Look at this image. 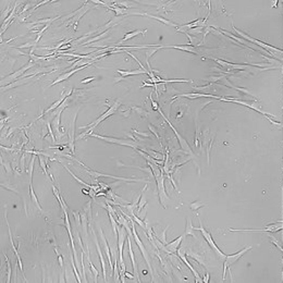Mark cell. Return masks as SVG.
I'll use <instances>...</instances> for the list:
<instances>
[{
	"mask_svg": "<svg viewBox=\"0 0 283 283\" xmlns=\"http://www.w3.org/2000/svg\"><path fill=\"white\" fill-rule=\"evenodd\" d=\"M72 92H73V89H72V88H70V91H69V92H68L67 94L62 93V94H61V96H60V98H59V99L57 100V101H54V104L51 105V106H50V107L48 109H47V110H45V111H44V112H43L42 114H40V116H39V117H38L37 119H36V120H38L39 118H42L43 116H44V114L51 112V111H52V110H54V109H58L59 107H61V105H62L63 102H64V100L70 97V95L72 94ZM36 120H35V121H36Z\"/></svg>",
	"mask_w": 283,
	"mask_h": 283,
	"instance_id": "obj_4",
	"label": "cell"
},
{
	"mask_svg": "<svg viewBox=\"0 0 283 283\" xmlns=\"http://www.w3.org/2000/svg\"><path fill=\"white\" fill-rule=\"evenodd\" d=\"M151 101H153V106H154V109H158V105H157V102H156V101H154V100H153V98H151Z\"/></svg>",
	"mask_w": 283,
	"mask_h": 283,
	"instance_id": "obj_34",
	"label": "cell"
},
{
	"mask_svg": "<svg viewBox=\"0 0 283 283\" xmlns=\"http://www.w3.org/2000/svg\"><path fill=\"white\" fill-rule=\"evenodd\" d=\"M116 72L120 73L121 77L120 79H116L117 82H119L120 79H124L125 76H131V75H136V74H142V73H146V74L149 75V72L147 70H143V69H139V70H134V71H122V70H117Z\"/></svg>",
	"mask_w": 283,
	"mask_h": 283,
	"instance_id": "obj_10",
	"label": "cell"
},
{
	"mask_svg": "<svg viewBox=\"0 0 283 283\" xmlns=\"http://www.w3.org/2000/svg\"><path fill=\"white\" fill-rule=\"evenodd\" d=\"M131 110H132V108H130L128 111H121V113L124 116V117H129L130 116V112H131Z\"/></svg>",
	"mask_w": 283,
	"mask_h": 283,
	"instance_id": "obj_30",
	"label": "cell"
},
{
	"mask_svg": "<svg viewBox=\"0 0 283 283\" xmlns=\"http://www.w3.org/2000/svg\"><path fill=\"white\" fill-rule=\"evenodd\" d=\"M35 63H36V62L34 61L33 59H31V60L29 61V63H27L26 66H24V67L22 68V69H20L19 71H17L15 73H12V74L8 75L7 77H4V79H6L7 82H10V81H11L12 79H19V75L23 74V73H24V72H26V71L29 70V69H31L32 67H34V66H35Z\"/></svg>",
	"mask_w": 283,
	"mask_h": 283,
	"instance_id": "obj_7",
	"label": "cell"
},
{
	"mask_svg": "<svg viewBox=\"0 0 283 283\" xmlns=\"http://www.w3.org/2000/svg\"><path fill=\"white\" fill-rule=\"evenodd\" d=\"M132 109H134V110H136L139 114H141L142 117H144V114H147V112H146L145 110L144 109H142V108H138V107H132Z\"/></svg>",
	"mask_w": 283,
	"mask_h": 283,
	"instance_id": "obj_26",
	"label": "cell"
},
{
	"mask_svg": "<svg viewBox=\"0 0 283 283\" xmlns=\"http://www.w3.org/2000/svg\"><path fill=\"white\" fill-rule=\"evenodd\" d=\"M46 125H47V129H48V132H49L50 136H51V138H52V142H54V144H56L57 142H56V137H54V132H52V129H51V125H50V122H46Z\"/></svg>",
	"mask_w": 283,
	"mask_h": 283,
	"instance_id": "obj_24",
	"label": "cell"
},
{
	"mask_svg": "<svg viewBox=\"0 0 283 283\" xmlns=\"http://www.w3.org/2000/svg\"><path fill=\"white\" fill-rule=\"evenodd\" d=\"M122 227V225H121ZM118 228V247H119V262L120 265L124 263L123 262V245L125 242V228Z\"/></svg>",
	"mask_w": 283,
	"mask_h": 283,
	"instance_id": "obj_5",
	"label": "cell"
},
{
	"mask_svg": "<svg viewBox=\"0 0 283 283\" xmlns=\"http://www.w3.org/2000/svg\"><path fill=\"white\" fill-rule=\"evenodd\" d=\"M82 192H83L85 195H91V194H89V192L86 191V190H83V188H82Z\"/></svg>",
	"mask_w": 283,
	"mask_h": 283,
	"instance_id": "obj_36",
	"label": "cell"
},
{
	"mask_svg": "<svg viewBox=\"0 0 283 283\" xmlns=\"http://www.w3.org/2000/svg\"><path fill=\"white\" fill-rule=\"evenodd\" d=\"M108 31H109V29H107L105 32H102V33L100 34V35H97V36H95V37H93V38H91V39H88L87 42H85V43H83L82 44V46H86L87 44H91V43H94V42H96V40H99L100 38L102 37V36H105L106 34L108 33Z\"/></svg>",
	"mask_w": 283,
	"mask_h": 283,
	"instance_id": "obj_16",
	"label": "cell"
},
{
	"mask_svg": "<svg viewBox=\"0 0 283 283\" xmlns=\"http://www.w3.org/2000/svg\"><path fill=\"white\" fill-rule=\"evenodd\" d=\"M149 130H150V131H151V132H153V133L155 134V135H156V136H157V137H158V134L156 133V131H155V129H154V128H153V126H151V125H149ZM158 138H159V137H158Z\"/></svg>",
	"mask_w": 283,
	"mask_h": 283,
	"instance_id": "obj_33",
	"label": "cell"
},
{
	"mask_svg": "<svg viewBox=\"0 0 283 283\" xmlns=\"http://www.w3.org/2000/svg\"><path fill=\"white\" fill-rule=\"evenodd\" d=\"M133 235H128V245H129V254H130V258H131V261H132V265H133V270H134V275H136V279L137 281H139V277L137 275V266H136V261H135V257H134V253L133 250H132V244H131V237Z\"/></svg>",
	"mask_w": 283,
	"mask_h": 283,
	"instance_id": "obj_9",
	"label": "cell"
},
{
	"mask_svg": "<svg viewBox=\"0 0 283 283\" xmlns=\"http://www.w3.org/2000/svg\"><path fill=\"white\" fill-rule=\"evenodd\" d=\"M29 3H26V4H25V6H24V8L22 9L21 11H20V13H19V14H22V13H24L25 11H26V9L29 8Z\"/></svg>",
	"mask_w": 283,
	"mask_h": 283,
	"instance_id": "obj_31",
	"label": "cell"
},
{
	"mask_svg": "<svg viewBox=\"0 0 283 283\" xmlns=\"http://www.w3.org/2000/svg\"><path fill=\"white\" fill-rule=\"evenodd\" d=\"M143 86H149V87H151V86H153V84H148V83H145V82H144L141 87H143Z\"/></svg>",
	"mask_w": 283,
	"mask_h": 283,
	"instance_id": "obj_35",
	"label": "cell"
},
{
	"mask_svg": "<svg viewBox=\"0 0 283 283\" xmlns=\"http://www.w3.org/2000/svg\"><path fill=\"white\" fill-rule=\"evenodd\" d=\"M54 250H56V253H57V256H58L59 265H60V267H63V258H62V256L59 254V252L57 250V248H54Z\"/></svg>",
	"mask_w": 283,
	"mask_h": 283,
	"instance_id": "obj_27",
	"label": "cell"
},
{
	"mask_svg": "<svg viewBox=\"0 0 283 283\" xmlns=\"http://www.w3.org/2000/svg\"><path fill=\"white\" fill-rule=\"evenodd\" d=\"M91 64H93V63L91 62V63H88V64H83L82 67H79V68H76V69H74V70H71V71H69V72H66V73H63V74L59 75L58 77L56 79V81H54L52 83L50 84L49 87L50 86H52V85H54V84H58V83H60V82H62V81H67V79H70V76H72V75L75 74L76 72H79V70H83V69H85V68L88 67V66H91Z\"/></svg>",
	"mask_w": 283,
	"mask_h": 283,
	"instance_id": "obj_6",
	"label": "cell"
},
{
	"mask_svg": "<svg viewBox=\"0 0 283 283\" xmlns=\"http://www.w3.org/2000/svg\"><path fill=\"white\" fill-rule=\"evenodd\" d=\"M93 233H94V230H93ZM94 237H95L96 247H97V252H98V255H99L100 262H101V268H102V275H104V281H106V280H107V272H106V265H105L104 256H102V253H101V250H100L99 243H98V240H97V237H96L95 233H94Z\"/></svg>",
	"mask_w": 283,
	"mask_h": 283,
	"instance_id": "obj_11",
	"label": "cell"
},
{
	"mask_svg": "<svg viewBox=\"0 0 283 283\" xmlns=\"http://www.w3.org/2000/svg\"><path fill=\"white\" fill-rule=\"evenodd\" d=\"M89 136H93V137H97L100 138L105 142H108V143H113V144H120L122 146H129V147H132V148H136V146L133 144L132 141H125V139H121V138H116V137H107V136H102V135H97V134H88Z\"/></svg>",
	"mask_w": 283,
	"mask_h": 283,
	"instance_id": "obj_3",
	"label": "cell"
},
{
	"mask_svg": "<svg viewBox=\"0 0 283 283\" xmlns=\"http://www.w3.org/2000/svg\"><path fill=\"white\" fill-rule=\"evenodd\" d=\"M38 159H39V165H40V168H42V170L44 171V173H45V175L46 176H48V171H47V168H48V165L46 163V161H45V159L43 158L42 156H38Z\"/></svg>",
	"mask_w": 283,
	"mask_h": 283,
	"instance_id": "obj_18",
	"label": "cell"
},
{
	"mask_svg": "<svg viewBox=\"0 0 283 283\" xmlns=\"http://www.w3.org/2000/svg\"><path fill=\"white\" fill-rule=\"evenodd\" d=\"M132 132H133L134 134H138V135H141V136H144V137H149L150 135L147 133H141V132H138V131H136L135 129H132Z\"/></svg>",
	"mask_w": 283,
	"mask_h": 283,
	"instance_id": "obj_28",
	"label": "cell"
},
{
	"mask_svg": "<svg viewBox=\"0 0 283 283\" xmlns=\"http://www.w3.org/2000/svg\"><path fill=\"white\" fill-rule=\"evenodd\" d=\"M124 275H125V277H128L129 279H134V277H135V275H131V273H129L128 271H125V272H124Z\"/></svg>",
	"mask_w": 283,
	"mask_h": 283,
	"instance_id": "obj_32",
	"label": "cell"
},
{
	"mask_svg": "<svg viewBox=\"0 0 283 283\" xmlns=\"http://www.w3.org/2000/svg\"><path fill=\"white\" fill-rule=\"evenodd\" d=\"M87 259H88V265H89V268H91V270L93 271V273H94V275H95V282H97V279H98V275H99V272H98V270L95 268V266L93 265V262L91 261L89 256H87Z\"/></svg>",
	"mask_w": 283,
	"mask_h": 283,
	"instance_id": "obj_19",
	"label": "cell"
},
{
	"mask_svg": "<svg viewBox=\"0 0 283 283\" xmlns=\"http://www.w3.org/2000/svg\"><path fill=\"white\" fill-rule=\"evenodd\" d=\"M144 33H145V32H143V31H133V32H130V33L125 34L124 37L122 38V39H121L120 42L118 43L116 46H120L122 43L126 42V40H129V39H131V38L135 37V36H137V35H141V34H143V35H144Z\"/></svg>",
	"mask_w": 283,
	"mask_h": 283,
	"instance_id": "obj_12",
	"label": "cell"
},
{
	"mask_svg": "<svg viewBox=\"0 0 283 283\" xmlns=\"http://www.w3.org/2000/svg\"><path fill=\"white\" fill-rule=\"evenodd\" d=\"M68 107V105H64V104H62V108L60 109L59 110V112H58V116H57V118L54 119V126H56V129H57V133H60L59 132V126H60V118H61V113H62V110L64 108H67Z\"/></svg>",
	"mask_w": 283,
	"mask_h": 283,
	"instance_id": "obj_15",
	"label": "cell"
},
{
	"mask_svg": "<svg viewBox=\"0 0 283 283\" xmlns=\"http://www.w3.org/2000/svg\"><path fill=\"white\" fill-rule=\"evenodd\" d=\"M77 112L76 111L74 116V119H73V123H72V128H71L70 132H69V147H70V153L71 154H74L75 151V147H74V131H75V120H76V116H77Z\"/></svg>",
	"mask_w": 283,
	"mask_h": 283,
	"instance_id": "obj_8",
	"label": "cell"
},
{
	"mask_svg": "<svg viewBox=\"0 0 283 283\" xmlns=\"http://www.w3.org/2000/svg\"><path fill=\"white\" fill-rule=\"evenodd\" d=\"M29 194H31V197H32L33 201L35 203V205H36V207H37V208L39 209V211H43L42 207H40V204H39V201H38V199H37V196L35 195V192H34V190H33V184H32V180L29 181Z\"/></svg>",
	"mask_w": 283,
	"mask_h": 283,
	"instance_id": "obj_14",
	"label": "cell"
},
{
	"mask_svg": "<svg viewBox=\"0 0 283 283\" xmlns=\"http://www.w3.org/2000/svg\"><path fill=\"white\" fill-rule=\"evenodd\" d=\"M145 205H146V200H144V199H141V200H139V203H138V209H137V213H138V215L141 213L142 209H143V207H144Z\"/></svg>",
	"mask_w": 283,
	"mask_h": 283,
	"instance_id": "obj_25",
	"label": "cell"
},
{
	"mask_svg": "<svg viewBox=\"0 0 283 283\" xmlns=\"http://www.w3.org/2000/svg\"><path fill=\"white\" fill-rule=\"evenodd\" d=\"M62 166H63V168H64V169H66V170H67L68 172H69V173H70V174L72 175V176H73V178H74V179L76 180V181H77V182H79V183H81V184H82V185H84V186H86V188H92V186H91V185H88L87 183H85V182H83V181H82V180H79V178L76 176V175L73 174V173H72V171H71L70 169L68 168V167H66V166H64V165H62Z\"/></svg>",
	"mask_w": 283,
	"mask_h": 283,
	"instance_id": "obj_17",
	"label": "cell"
},
{
	"mask_svg": "<svg viewBox=\"0 0 283 283\" xmlns=\"http://www.w3.org/2000/svg\"><path fill=\"white\" fill-rule=\"evenodd\" d=\"M96 79L95 76H92V77H87V79H82L81 82H82V83H83V84H86V83H89V82H92V81H94V79Z\"/></svg>",
	"mask_w": 283,
	"mask_h": 283,
	"instance_id": "obj_29",
	"label": "cell"
},
{
	"mask_svg": "<svg viewBox=\"0 0 283 283\" xmlns=\"http://www.w3.org/2000/svg\"><path fill=\"white\" fill-rule=\"evenodd\" d=\"M4 258H6L7 266H8V279H7V282H11V265H10V261H9L7 255H4Z\"/></svg>",
	"mask_w": 283,
	"mask_h": 283,
	"instance_id": "obj_22",
	"label": "cell"
},
{
	"mask_svg": "<svg viewBox=\"0 0 283 283\" xmlns=\"http://www.w3.org/2000/svg\"><path fill=\"white\" fill-rule=\"evenodd\" d=\"M50 26V23H48V24H45V26L43 27V29H40V31H38V33H37V38H36V43L37 42H39V39L42 38V35L44 34V32L46 31L48 27Z\"/></svg>",
	"mask_w": 283,
	"mask_h": 283,
	"instance_id": "obj_21",
	"label": "cell"
},
{
	"mask_svg": "<svg viewBox=\"0 0 283 283\" xmlns=\"http://www.w3.org/2000/svg\"><path fill=\"white\" fill-rule=\"evenodd\" d=\"M130 213L132 215V217H133V219H134V220L136 221V222H137L138 224H139V227L144 229V228H145V224H144V220H141V219H138L137 217H136V216H135V215H134V211H131V212H130Z\"/></svg>",
	"mask_w": 283,
	"mask_h": 283,
	"instance_id": "obj_23",
	"label": "cell"
},
{
	"mask_svg": "<svg viewBox=\"0 0 283 283\" xmlns=\"http://www.w3.org/2000/svg\"><path fill=\"white\" fill-rule=\"evenodd\" d=\"M100 234H101L102 241H104L105 250H106V255H107V258H108V261H109V266L112 268V267H113V263H112V260H111V254H110V250H109L108 242H107V240H106V237H105L104 233H102V230H101V228H100Z\"/></svg>",
	"mask_w": 283,
	"mask_h": 283,
	"instance_id": "obj_13",
	"label": "cell"
},
{
	"mask_svg": "<svg viewBox=\"0 0 283 283\" xmlns=\"http://www.w3.org/2000/svg\"><path fill=\"white\" fill-rule=\"evenodd\" d=\"M120 106H121V102H120V101H118V100H117V101L114 102V105H113V106H111V107H109L108 110H107V111H106V112H105V113H102V114H101V116H100V117L98 118L97 120L94 121L93 123H91V124L86 125V126H81V128H79V130H82V129H86V128H89V129H88L87 131L85 132V133H83V134H81V135H79V137H77V138H79V139H81V138H83L84 136H85V135H88V134H89V133H92V131H93V130H94V129H95V128H96V126H97V125L100 124V123H101V122H102V121H104L105 119H107V118H108V117H110V116H112L113 113L116 112V110H117V109L119 108Z\"/></svg>",
	"mask_w": 283,
	"mask_h": 283,
	"instance_id": "obj_1",
	"label": "cell"
},
{
	"mask_svg": "<svg viewBox=\"0 0 283 283\" xmlns=\"http://www.w3.org/2000/svg\"><path fill=\"white\" fill-rule=\"evenodd\" d=\"M129 220H130V222H131L132 233H133V237H134V240H135V243L137 244L138 248H139V250H141L142 255L144 256V259L146 260L147 265H148V267H149L150 271H151V266H150V262H149V257H148V253H147V250H145V247H144V244H143L142 240L139 238V237H138L137 232H136V228H135V223H134V220H132V218H130Z\"/></svg>",
	"mask_w": 283,
	"mask_h": 283,
	"instance_id": "obj_2",
	"label": "cell"
},
{
	"mask_svg": "<svg viewBox=\"0 0 283 283\" xmlns=\"http://www.w3.org/2000/svg\"><path fill=\"white\" fill-rule=\"evenodd\" d=\"M71 261H72V267H73V271H74V275H75V279H76V282H82V281H81V278H79V272H77V269H76V267H75V265H74V259H73V257H71Z\"/></svg>",
	"mask_w": 283,
	"mask_h": 283,
	"instance_id": "obj_20",
	"label": "cell"
}]
</instances>
